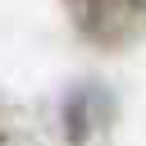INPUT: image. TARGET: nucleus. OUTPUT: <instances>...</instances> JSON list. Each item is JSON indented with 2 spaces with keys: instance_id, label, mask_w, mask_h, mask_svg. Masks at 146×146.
Returning a JSON list of instances; mask_svg holds the SVG:
<instances>
[{
  "instance_id": "obj_1",
  "label": "nucleus",
  "mask_w": 146,
  "mask_h": 146,
  "mask_svg": "<svg viewBox=\"0 0 146 146\" xmlns=\"http://www.w3.org/2000/svg\"><path fill=\"white\" fill-rule=\"evenodd\" d=\"M68 5L91 36H110L114 27L132 23V14H137V0H68Z\"/></svg>"
}]
</instances>
